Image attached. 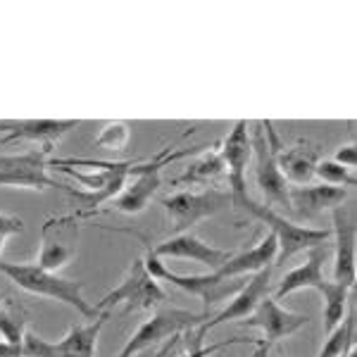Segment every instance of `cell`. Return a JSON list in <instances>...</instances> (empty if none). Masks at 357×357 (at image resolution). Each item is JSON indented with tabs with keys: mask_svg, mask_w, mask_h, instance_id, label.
Returning a JSON list of instances; mask_svg holds the SVG:
<instances>
[{
	"mask_svg": "<svg viewBox=\"0 0 357 357\" xmlns=\"http://www.w3.org/2000/svg\"><path fill=\"white\" fill-rule=\"evenodd\" d=\"M0 274H5L15 286L22 291L31 293V296L50 298V301L65 303L72 310L86 319H96L100 312L84 298V284L74 279H65L57 272H48V269L38 267V264L29 262H3L0 260Z\"/></svg>",
	"mask_w": 357,
	"mask_h": 357,
	"instance_id": "1",
	"label": "cell"
},
{
	"mask_svg": "<svg viewBox=\"0 0 357 357\" xmlns=\"http://www.w3.org/2000/svg\"><path fill=\"white\" fill-rule=\"evenodd\" d=\"M241 207L250 217H255L257 222H262L267 227V231L276 238L274 264L289 262L298 252H307L312 248L326 245V241L331 238V229H314V227H305V224H296L286 220L284 215H279L276 210H272V207L255 203L252 198H248Z\"/></svg>",
	"mask_w": 357,
	"mask_h": 357,
	"instance_id": "2",
	"label": "cell"
},
{
	"mask_svg": "<svg viewBox=\"0 0 357 357\" xmlns=\"http://www.w3.org/2000/svg\"><path fill=\"white\" fill-rule=\"evenodd\" d=\"M281 136L276 134L274 124L269 119L252 122L250 146H252V167H255V181L260 188L262 198L267 200V207H289V183L281 176L279 165H276V148H279Z\"/></svg>",
	"mask_w": 357,
	"mask_h": 357,
	"instance_id": "3",
	"label": "cell"
},
{
	"mask_svg": "<svg viewBox=\"0 0 357 357\" xmlns=\"http://www.w3.org/2000/svg\"><path fill=\"white\" fill-rule=\"evenodd\" d=\"M186 155H191V151H174V146H169L162 148L153 160H146V162L138 160L134 176L129 178L126 188L112 200L110 207H105L100 212H122V215H138V212H143L153 203L155 193L160 191V183H162L160 172H162V167L174 162V160L186 158Z\"/></svg>",
	"mask_w": 357,
	"mask_h": 357,
	"instance_id": "4",
	"label": "cell"
},
{
	"mask_svg": "<svg viewBox=\"0 0 357 357\" xmlns=\"http://www.w3.org/2000/svg\"><path fill=\"white\" fill-rule=\"evenodd\" d=\"M167 301V293L162 291L160 281H155L146 269L143 257H136L131 262L129 272L122 281H119L117 289L98 301L93 307L96 312H110L117 305H124L126 310H155Z\"/></svg>",
	"mask_w": 357,
	"mask_h": 357,
	"instance_id": "5",
	"label": "cell"
},
{
	"mask_svg": "<svg viewBox=\"0 0 357 357\" xmlns=\"http://www.w3.org/2000/svg\"><path fill=\"white\" fill-rule=\"evenodd\" d=\"M143 262H146L148 274H151L155 281H167V284L176 286V289L191 293V296L203 301L205 307H215V305L234 298L241 286L245 284V281H241V279H222V276H217L215 272L195 274V276L176 274V272H172V269H167V264L160 260V257H155L153 252H148V255L143 257Z\"/></svg>",
	"mask_w": 357,
	"mask_h": 357,
	"instance_id": "6",
	"label": "cell"
},
{
	"mask_svg": "<svg viewBox=\"0 0 357 357\" xmlns=\"http://www.w3.org/2000/svg\"><path fill=\"white\" fill-rule=\"evenodd\" d=\"M210 319L207 312H188V310L165 307L153 312L138 329L131 333L119 357H136L138 353L148 350L151 345L165 341V338H178L183 331H191L195 326L205 324Z\"/></svg>",
	"mask_w": 357,
	"mask_h": 357,
	"instance_id": "7",
	"label": "cell"
},
{
	"mask_svg": "<svg viewBox=\"0 0 357 357\" xmlns=\"http://www.w3.org/2000/svg\"><path fill=\"white\" fill-rule=\"evenodd\" d=\"M160 205L165 207L167 217L174 227V234H183L191 231L195 224H200L207 217H215L222 210H227L231 205V195L229 191H220V188H205L200 193L181 191L160 198Z\"/></svg>",
	"mask_w": 357,
	"mask_h": 357,
	"instance_id": "8",
	"label": "cell"
},
{
	"mask_svg": "<svg viewBox=\"0 0 357 357\" xmlns=\"http://www.w3.org/2000/svg\"><path fill=\"white\" fill-rule=\"evenodd\" d=\"M107 317H110V312H100L89 324L72 326L67 336L60 338L57 343L45 341L33 331H26L24 341H22L24 357H93L98 336H100V329L105 326Z\"/></svg>",
	"mask_w": 357,
	"mask_h": 357,
	"instance_id": "9",
	"label": "cell"
},
{
	"mask_svg": "<svg viewBox=\"0 0 357 357\" xmlns=\"http://www.w3.org/2000/svg\"><path fill=\"white\" fill-rule=\"evenodd\" d=\"M77 215H60V217H48L41 227V250H38L36 264L48 272H57L67 267L74 260L79 248V224Z\"/></svg>",
	"mask_w": 357,
	"mask_h": 357,
	"instance_id": "10",
	"label": "cell"
},
{
	"mask_svg": "<svg viewBox=\"0 0 357 357\" xmlns=\"http://www.w3.org/2000/svg\"><path fill=\"white\" fill-rule=\"evenodd\" d=\"M45 148H33L22 155H0V188H29V191H45L62 183L48 174L50 160Z\"/></svg>",
	"mask_w": 357,
	"mask_h": 357,
	"instance_id": "11",
	"label": "cell"
},
{
	"mask_svg": "<svg viewBox=\"0 0 357 357\" xmlns=\"http://www.w3.org/2000/svg\"><path fill=\"white\" fill-rule=\"evenodd\" d=\"M245 119H238L229 136L222 141L220 153L224 160V174L229 178V195L231 205L241 207L250 195H248V165L252 162V146H250V131H248Z\"/></svg>",
	"mask_w": 357,
	"mask_h": 357,
	"instance_id": "12",
	"label": "cell"
},
{
	"mask_svg": "<svg viewBox=\"0 0 357 357\" xmlns=\"http://www.w3.org/2000/svg\"><path fill=\"white\" fill-rule=\"evenodd\" d=\"M148 252H153L160 260H191L207 267L210 272H217L220 267H224L229 260H231L234 252L224 250V248H217L212 243H207L200 236H195L193 231H183V234H174L169 238L160 241L158 245H153Z\"/></svg>",
	"mask_w": 357,
	"mask_h": 357,
	"instance_id": "13",
	"label": "cell"
},
{
	"mask_svg": "<svg viewBox=\"0 0 357 357\" xmlns=\"http://www.w3.org/2000/svg\"><path fill=\"white\" fill-rule=\"evenodd\" d=\"M333 217V281L343 284L348 289H355V212L348 205H338L331 210Z\"/></svg>",
	"mask_w": 357,
	"mask_h": 357,
	"instance_id": "14",
	"label": "cell"
},
{
	"mask_svg": "<svg viewBox=\"0 0 357 357\" xmlns=\"http://www.w3.org/2000/svg\"><path fill=\"white\" fill-rule=\"evenodd\" d=\"M272 272H274V267H264V269H260V272L248 276V281L241 286L238 293H236L231 301L227 303V307H224L222 312H217L215 317H210L200 329L207 333L210 329H215V326H220V324H227V321H234V319L243 321L248 314H252V310H255L257 305L269 296Z\"/></svg>",
	"mask_w": 357,
	"mask_h": 357,
	"instance_id": "15",
	"label": "cell"
},
{
	"mask_svg": "<svg viewBox=\"0 0 357 357\" xmlns=\"http://www.w3.org/2000/svg\"><path fill=\"white\" fill-rule=\"evenodd\" d=\"M307 321H310L307 314L291 312V310L281 307L279 301L267 296L255 310H252V314L245 317L243 324L262 329V341L274 345L276 341H281V338H289L298 329L307 326Z\"/></svg>",
	"mask_w": 357,
	"mask_h": 357,
	"instance_id": "16",
	"label": "cell"
},
{
	"mask_svg": "<svg viewBox=\"0 0 357 357\" xmlns=\"http://www.w3.org/2000/svg\"><path fill=\"white\" fill-rule=\"evenodd\" d=\"M79 124H82L79 119H8V122H0V131L5 134L0 141H29L38 143L45 151H53L55 143Z\"/></svg>",
	"mask_w": 357,
	"mask_h": 357,
	"instance_id": "17",
	"label": "cell"
},
{
	"mask_svg": "<svg viewBox=\"0 0 357 357\" xmlns=\"http://www.w3.org/2000/svg\"><path fill=\"white\" fill-rule=\"evenodd\" d=\"M321 160V146L312 141H296L293 146L279 143L276 148V165H279L281 176L286 178V183L293 186H310V181L314 178V167Z\"/></svg>",
	"mask_w": 357,
	"mask_h": 357,
	"instance_id": "18",
	"label": "cell"
},
{
	"mask_svg": "<svg viewBox=\"0 0 357 357\" xmlns=\"http://www.w3.org/2000/svg\"><path fill=\"white\" fill-rule=\"evenodd\" d=\"M348 200V188L338 186H291L289 188V210L301 217H317L336 210Z\"/></svg>",
	"mask_w": 357,
	"mask_h": 357,
	"instance_id": "19",
	"label": "cell"
},
{
	"mask_svg": "<svg viewBox=\"0 0 357 357\" xmlns=\"http://www.w3.org/2000/svg\"><path fill=\"white\" fill-rule=\"evenodd\" d=\"M274 260H276V238L267 231V236H264L260 243L252 245L250 250L231 255V260L217 269L215 274L222 276V279H241V276H250L264 267H274Z\"/></svg>",
	"mask_w": 357,
	"mask_h": 357,
	"instance_id": "20",
	"label": "cell"
},
{
	"mask_svg": "<svg viewBox=\"0 0 357 357\" xmlns=\"http://www.w3.org/2000/svg\"><path fill=\"white\" fill-rule=\"evenodd\" d=\"M326 245H319V248H312L307 250V260H305L301 267L291 269L289 274H284L281 279L279 289L274 293V301H281V298L291 296L296 291H303V289H317L321 281L326 279L324 276V262H326Z\"/></svg>",
	"mask_w": 357,
	"mask_h": 357,
	"instance_id": "21",
	"label": "cell"
},
{
	"mask_svg": "<svg viewBox=\"0 0 357 357\" xmlns=\"http://www.w3.org/2000/svg\"><path fill=\"white\" fill-rule=\"evenodd\" d=\"M314 291H319L321 298H324V336H326V333H331L343 321L345 307H348V298L353 289L324 279Z\"/></svg>",
	"mask_w": 357,
	"mask_h": 357,
	"instance_id": "22",
	"label": "cell"
},
{
	"mask_svg": "<svg viewBox=\"0 0 357 357\" xmlns=\"http://www.w3.org/2000/svg\"><path fill=\"white\" fill-rule=\"evenodd\" d=\"M224 174V160L220 153V146H212L210 151L193 160L188 169L181 176L174 178V183H210Z\"/></svg>",
	"mask_w": 357,
	"mask_h": 357,
	"instance_id": "23",
	"label": "cell"
},
{
	"mask_svg": "<svg viewBox=\"0 0 357 357\" xmlns=\"http://www.w3.org/2000/svg\"><path fill=\"white\" fill-rule=\"evenodd\" d=\"M355 353V310L343 317V321L331 333H326V343L321 345L317 357H350Z\"/></svg>",
	"mask_w": 357,
	"mask_h": 357,
	"instance_id": "24",
	"label": "cell"
},
{
	"mask_svg": "<svg viewBox=\"0 0 357 357\" xmlns=\"http://www.w3.org/2000/svg\"><path fill=\"white\" fill-rule=\"evenodd\" d=\"M29 331V314L22 305H17L13 301L5 298L3 305H0V336L3 341L22 345Z\"/></svg>",
	"mask_w": 357,
	"mask_h": 357,
	"instance_id": "25",
	"label": "cell"
},
{
	"mask_svg": "<svg viewBox=\"0 0 357 357\" xmlns=\"http://www.w3.org/2000/svg\"><path fill=\"white\" fill-rule=\"evenodd\" d=\"M129 138H131V124L122 122V119H114V122L102 124L100 134L96 136V146L100 151L122 153L129 146Z\"/></svg>",
	"mask_w": 357,
	"mask_h": 357,
	"instance_id": "26",
	"label": "cell"
},
{
	"mask_svg": "<svg viewBox=\"0 0 357 357\" xmlns=\"http://www.w3.org/2000/svg\"><path fill=\"white\" fill-rule=\"evenodd\" d=\"M314 176L321 183H326V186H338V188H353L357 183L355 172L338 165L336 160H319L314 167Z\"/></svg>",
	"mask_w": 357,
	"mask_h": 357,
	"instance_id": "27",
	"label": "cell"
},
{
	"mask_svg": "<svg viewBox=\"0 0 357 357\" xmlns=\"http://www.w3.org/2000/svg\"><path fill=\"white\" fill-rule=\"evenodd\" d=\"M22 231H24V222H22L20 217L5 215V212H0V255H3L8 238H13V236L22 234Z\"/></svg>",
	"mask_w": 357,
	"mask_h": 357,
	"instance_id": "28",
	"label": "cell"
},
{
	"mask_svg": "<svg viewBox=\"0 0 357 357\" xmlns=\"http://www.w3.org/2000/svg\"><path fill=\"white\" fill-rule=\"evenodd\" d=\"M333 160H336L338 165L348 167V169H355V165H357V148H355V143H348V146L338 148L336 155H333Z\"/></svg>",
	"mask_w": 357,
	"mask_h": 357,
	"instance_id": "29",
	"label": "cell"
},
{
	"mask_svg": "<svg viewBox=\"0 0 357 357\" xmlns=\"http://www.w3.org/2000/svg\"><path fill=\"white\" fill-rule=\"evenodd\" d=\"M0 357H24V350H22V345L0 341Z\"/></svg>",
	"mask_w": 357,
	"mask_h": 357,
	"instance_id": "30",
	"label": "cell"
},
{
	"mask_svg": "<svg viewBox=\"0 0 357 357\" xmlns=\"http://www.w3.org/2000/svg\"><path fill=\"white\" fill-rule=\"evenodd\" d=\"M255 345H257V350H255V353H252L250 357H267V355H269V348H272V345H269V343L257 341Z\"/></svg>",
	"mask_w": 357,
	"mask_h": 357,
	"instance_id": "31",
	"label": "cell"
},
{
	"mask_svg": "<svg viewBox=\"0 0 357 357\" xmlns=\"http://www.w3.org/2000/svg\"><path fill=\"white\" fill-rule=\"evenodd\" d=\"M3 301H5V296H0V305H3Z\"/></svg>",
	"mask_w": 357,
	"mask_h": 357,
	"instance_id": "32",
	"label": "cell"
},
{
	"mask_svg": "<svg viewBox=\"0 0 357 357\" xmlns=\"http://www.w3.org/2000/svg\"><path fill=\"white\" fill-rule=\"evenodd\" d=\"M181 357H188V355H181Z\"/></svg>",
	"mask_w": 357,
	"mask_h": 357,
	"instance_id": "33",
	"label": "cell"
}]
</instances>
